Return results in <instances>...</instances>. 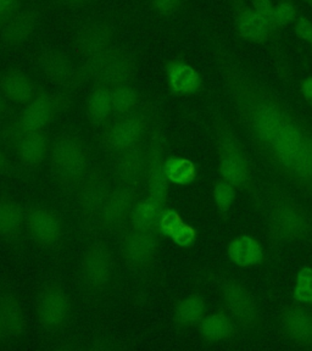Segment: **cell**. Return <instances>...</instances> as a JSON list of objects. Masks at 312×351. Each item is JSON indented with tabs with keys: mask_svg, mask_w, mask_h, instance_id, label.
I'll use <instances>...</instances> for the list:
<instances>
[{
	"mask_svg": "<svg viewBox=\"0 0 312 351\" xmlns=\"http://www.w3.org/2000/svg\"><path fill=\"white\" fill-rule=\"evenodd\" d=\"M217 64L230 109L269 170L312 197V125L225 48Z\"/></svg>",
	"mask_w": 312,
	"mask_h": 351,
	"instance_id": "1",
	"label": "cell"
},
{
	"mask_svg": "<svg viewBox=\"0 0 312 351\" xmlns=\"http://www.w3.org/2000/svg\"><path fill=\"white\" fill-rule=\"evenodd\" d=\"M267 232L278 244H298L311 233V219L307 208L280 186H274L266 208Z\"/></svg>",
	"mask_w": 312,
	"mask_h": 351,
	"instance_id": "2",
	"label": "cell"
},
{
	"mask_svg": "<svg viewBox=\"0 0 312 351\" xmlns=\"http://www.w3.org/2000/svg\"><path fill=\"white\" fill-rule=\"evenodd\" d=\"M215 134L222 180L230 183L236 189L252 193L255 189L252 161L237 136L236 130L224 116H217L215 121Z\"/></svg>",
	"mask_w": 312,
	"mask_h": 351,
	"instance_id": "3",
	"label": "cell"
},
{
	"mask_svg": "<svg viewBox=\"0 0 312 351\" xmlns=\"http://www.w3.org/2000/svg\"><path fill=\"white\" fill-rule=\"evenodd\" d=\"M50 164L55 181L61 186H76L89 170L87 149L78 138L62 136L51 148Z\"/></svg>",
	"mask_w": 312,
	"mask_h": 351,
	"instance_id": "4",
	"label": "cell"
},
{
	"mask_svg": "<svg viewBox=\"0 0 312 351\" xmlns=\"http://www.w3.org/2000/svg\"><path fill=\"white\" fill-rule=\"evenodd\" d=\"M219 289L230 317L238 327L247 332L260 327L263 317L258 302L241 280L233 277H222L219 282Z\"/></svg>",
	"mask_w": 312,
	"mask_h": 351,
	"instance_id": "5",
	"label": "cell"
},
{
	"mask_svg": "<svg viewBox=\"0 0 312 351\" xmlns=\"http://www.w3.org/2000/svg\"><path fill=\"white\" fill-rule=\"evenodd\" d=\"M77 208L83 215L98 216L106 199L112 192L109 177L100 169L88 170L76 186Z\"/></svg>",
	"mask_w": 312,
	"mask_h": 351,
	"instance_id": "6",
	"label": "cell"
},
{
	"mask_svg": "<svg viewBox=\"0 0 312 351\" xmlns=\"http://www.w3.org/2000/svg\"><path fill=\"white\" fill-rule=\"evenodd\" d=\"M114 274V258L109 247L97 243L88 247L81 261V276L89 289L100 291L109 285Z\"/></svg>",
	"mask_w": 312,
	"mask_h": 351,
	"instance_id": "7",
	"label": "cell"
},
{
	"mask_svg": "<svg viewBox=\"0 0 312 351\" xmlns=\"http://www.w3.org/2000/svg\"><path fill=\"white\" fill-rule=\"evenodd\" d=\"M71 311L70 299L59 287H47L36 302V316L40 326L56 330L65 326Z\"/></svg>",
	"mask_w": 312,
	"mask_h": 351,
	"instance_id": "8",
	"label": "cell"
},
{
	"mask_svg": "<svg viewBox=\"0 0 312 351\" xmlns=\"http://www.w3.org/2000/svg\"><path fill=\"white\" fill-rule=\"evenodd\" d=\"M25 227L33 241L42 247H53L62 236L60 219L43 206H33L28 210L25 216Z\"/></svg>",
	"mask_w": 312,
	"mask_h": 351,
	"instance_id": "9",
	"label": "cell"
},
{
	"mask_svg": "<svg viewBox=\"0 0 312 351\" xmlns=\"http://www.w3.org/2000/svg\"><path fill=\"white\" fill-rule=\"evenodd\" d=\"M58 108L59 104L55 97L49 94H37L26 104L17 121L19 134L43 132L44 128L54 120Z\"/></svg>",
	"mask_w": 312,
	"mask_h": 351,
	"instance_id": "10",
	"label": "cell"
},
{
	"mask_svg": "<svg viewBox=\"0 0 312 351\" xmlns=\"http://www.w3.org/2000/svg\"><path fill=\"white\" fill-rule=\"evenodd\" d=\"M148 130L147 121L139 115H131L117 121L105 133V145L114 153L142 144Z\"/></svg>",
	"mask_w": 312,
	"mask_h": 351,
	"instance_id": "11",
	"label": "cell"
},
{
	"mask_svg": "<svg viewBox=\"0 0 312 351\" xmlns=\"http://www.w3.org/2000/svg\"><path fill=\"white\" fill-rule=\"evenodd\" d=\"M134 205V193L130 186L114 189L97 216L99 225L104 230H119L131 217Z\"/></svg>",
	"mask_w": 312,
	"mask_h": 351,
	"instance_id": "12",
	"label": "cell"
},
{
	"mask_svg": "<svg viewBox=\"0 0 312 351\" xmlns=\"http://www.w3.org/2000/svg\"><path fill=\"white\" fill-rule=\"evenodd\" d=\"M39 69L51 82L61 87L76 88L82 83L80 71L64 53L56 49L44 50L38 56Z\"/></svg>",
	"mask_w": 312,
	"mask_h": 351,
	"instance_id": "13",
	"label": "cell"
},
{
	"mask_svg": "<svg viewBox=\"0 0 312 351\" xmlns=\"http://www.w3.org/2000/svg\"><path fill=\"white\" fill-rule=\"evenodd\" d=\"M280 328L296 346L312 348V313L302 305H291L280 313Z\"/></svg>",
	"mask_w": 312,
	"mask_h": 351,
	"instance_id": "14",
	"label": "cell"
},
{
	"mask_svg": "<svg viewBox=\"0 0 312 351\" xmlns=\"http://www.w3.org/2000/svg\"><path fill=\"white\" fill-rule=\"evenodd\" d=\"M122 256L130 266L142 269L153 263L158 254V239L152 232L133 230L122 241Z\"/></svg>",
	"mask_w": 312,
	"mask_h": 351,
	"instance_id": "15",
	"label": "cell"
},
{
	"mask_svg": "<svg viewBox=\"0 0 312 351\" xmlns=\"http://www.w3.org/2000/svg\"><path fill=\"white\" fill-rule=\"evenodd\" d=\"M237 33L241 38L252 43H266L277 28L266 17L260 15L254 8L241 4L237 9Z\"/></svg>",
	"mask_w": 312,
	"mask_h": 351,
	"instance_id": "16",
	"label": "cell"
},
{
	"mask_svg": "<svg viewBox=\"0 0 312 351\" xmlns=\"http://www.w3.org/2000/svg\"><path fill=\"white\" fill-rule=\"evenodd\" d=\"M148 167L147 152L142 144L133 148L116 153L112 162V173L122 186H130L139 181L145 169Z\"/></svg>",
	"mask_w": 312,
	"mask_h": 351,
	"instance_id": "17",
	"label": "cell"
},
{
	"mask_svg": "<svg viewBox=\"0 0 312 351\" xmlns=\"http://www.w3.org/2000/svg\"><path fill=\"white\" fill-rule=\"evenodd\" d=\"M26 317L21 304L8 293H0V343L5 344L21 337Z\"/></svg>",
	"mask_w": 312,
	"mask_h": 351,
	"instance_id": "18",
	"label": "cell"
},
{
	"mask_svg": "<svg viewBox=\"0 0 312 351\" xmlns=\"http://www.w3.org/2000/svg\"><path fill=\"white\" fill-rule=\"evenodd\" d=\"M38 23V16L32 9L12 12L1 25L0 38L8 45H19L32 36Z\"/></svg>",
	"mask_w": 312,
	"mask_h": 351,
	"instance_id": "19",
	"label": "cell"
},
{
	"mask_svg": "<svg viewBox=\"0 0 312 351\" xmlns=\"http://www.w3.org/2000/svg\"><path fill=\"white\" fill-rule=\"evenodd\" d=\"M136 60L131 54L125 50L116 56L115 59L110 61L103 71L99 73L98 77L93 82L98 87L112 88L130 84L133 77L136 75Z\"/></svg>",
	"mask_w": 312,
	"mask_h": 351,
	"instance_id": "20",
	"label": "cell"
},
{
	"mask_svg": "<svg viewBox=\"0 0 312 351\" xmlns=\"http://www.w3.org/2000/svg\"><path fill=\"white\" fill-rule=\"evenodd\" d=\"M0 92L8 101L15 104H27L37 94L36 84L25 72L11 69L0 78Z\"/></svg>",
	"mask_w": 312,
	"mask_h": 351,
	"instance_id": "21",
	"label": "cell"
},
{
	"mask_svg": "<svg viewBox=\"0 0 312 351\" xmlns=\"http://www.w3.org/2000/svg\"><path fill=\"white\" fill-rule=\"evenodd\" d=\"M19 160L27 167H37L50 153V141L43 132L25 133L17 139Z\"/></svg>",
	"mask_w": 312,
	"mask_h": 351,
	"instance_id": "22",
	"label": "cell"
},
{
	"mask_svg": "<svg viewBox=\"0 0 312 351\" xmlns=\"http://www.w3.org/2000/svg\"><path fill=\"white\" fill-rule=\"evenodd\" d=\"M114 33L112 29L101 23L88 25L83 27L76 38L77 53L89 58L98 54L103 50L108 49L112 45Z\"/></svg>",
	"mask_w": 312,
	"mask_h": 351,
	"instance_id": "23",
	"label": "cell"
},
{
	"mask_svg": "<svg viewBox=\"0 0 312 351\" xmlns=\"http://www.w3.org/2000/svg\"><path fill=\"white\" fill-rule=\"evenodd\" d=\"M169 87L176 94H193L202 87L199 72L186 61L172 60L166 67Z\"/></svg>",
	"mask_w": 312,
	"mask_h": 351,
	"instance_id": "24",
	"label": "cell"
},
{
	"mask_svg": "<svg viewBox=\"0 0 312 351\" xmlns=\"http://www.w3.org/2000/svg\"><path fill=\"white\" fill-rule=\"evenodd\" d=\"M228 256L239 267H252L263 260V247L255 238L243 234L230 241Z\"/></svg>",
	"mask_w": 312,
	"mask_h": 351,
	"instance_id": "25",
	"label": "cell"
},
{
	"mask_svg": "<svg viewBox=\"0 0 312 351\" xmlns=\"http://www.w3.org/2000/svg\"><path fill=\"white\" fill-rule=\"evenodd\" d=\"M25 216L20 204L10 197H0V237L15 238L25 226Z\"/></svg>",
	"mask_w": 312,
	"mask_h": 351,
	"instance_id": "26",
	"label": "cell"
},
{
	"mask_svg": "<svg viewBox=\"0 0 312 351\" xmlns=\"http://www.w3.org/2000/svg\"><path fill=\"white\" fill-rule=\"evenodd\" d=\"M236 322L225 313H215L200 322V335L208 343H219L235 333Z\"/></svg>",
	"mask_w": 312,
	"mask_h": 351,
	"instance_id": "27",
	"label": "cell"
},
{
	"mask_svg": "<svg viewBox=\"0 0 312 351\" xmlns=\"http://www.w3.org/2000/svg\"><path fill=\"white\" fill-rule=\"evenodd\" d=\"M112 109L111 89L97 87L89 95L87 103V115L91 122L100 125L109 119Z\"/></svg>",
	"mask_w": 312,
	"mask_h": 351,
	"instance_id": "28",
	"label": "cell"
},
{
	"mask_svg": "<svg viewBox=\"0 0 312 351\" xmlns=\"http://www.w3.org/2000/svg\"><path fill=\"white\" fill-rule=\"evenodd\" d=\"M205 313V302L199 295L187 296L178 302L175 310V319L182 327H192L200 324Z\"/></svg>",
	"mask_w": 312,
	"mask_h": 351,
	"instance_id": "29",
	"label": "cell"
},
{
	"mask_svg": "<svg viewBox=\"0 0 312 351\" xmlns=\"http://www.w3.org/2000/svg\"><path fill=\"white\" fill-rule=\"evenodd\" d=\"M161 211V205L155 203L150 197L136 204L131 216L133 230L152 232L154 228H156Z\"/></svg>",
	"mask_w": 312,
	"mask_h": 351,
	"instance_id": "30",
	"label": "cell"
},
{
	"mask_svg": "<svg viewBox=\"0 0 312 351\" xmlns=\"http://www.w3.org/2000/svg\"><path fill=\"white\" fill-rule=\"evenodd\" d=\"M122 51H123L122 48L111 45L108 49L103 50V51H100L98 54L87 58L88 60L86 61V64L78 70L82 82L87 81V80L94 81L98 77L99 73L103 71L105 67L108 66L110 61L114 60L116 56L122 53Z\"/></svg>",
	"mask_w": 312,
	"mask_h": 351,
	"instance_id": "31",
	"label": "cell"
},
{
	"mask_svg": "<svg viewBox=\"0 0 312 351\" xmlns=\"http://www.w3.org/2000/svg\"><path fill=\"white\" fill-rule=\"evenodd\" d=\"M165 173L167 180L176 184H188L195 178V165L184 158H171L165 161Z\"/></svg>",
	"mask_w": 312,
	"mask_h": 351,
	"instance_id": "32",
	"label": "cell"
},
{
	"mask_svg": "<svg viewBox=\"0 0 312 351\" xmlns=\"http://www.w3.org/2000/svg\"><path fill=\"white\" fill-rule=\"evenodd\" d=\"M112 109L119 114H131L137 108L138 93L130 84H123L111 89Z\"/></svg>",
	"mask_w": 312,
	"mask_h": 351,
	"instance_id": "33",
	"label": "cell"
},
{
	"mask_svg": "<svg viewBox=\"0 0 312 351\" xmlns=\"http://www.w3.org/2000/svg\"><path fill=\"white\" fill-rule=\"evenodd\" d=\"M214 200L219 213L227 214L236 200V188L225 180H221L215 186Z\"/></svg>",
	"mask_w": 312,
	"mask_h": 351,
	"instance_id": "34",
	"label": "cell"
},
{
	"mask_svg": "<svg viewBox=\"0 0 312 351\" xmlns=\"http://www.w3.org/2000/svg\"><path fill=\"white\" fill-rule=\"evenodd\" d=\"M296 302L302 305H312V267H302L296 277Z\"/></svg>",
	"mask_w": 312,
	"mask_h": 351,
	"instance_id": "35",
	"label": "cell"
},
{
	"mask_svg": "<svg viewBox=\"0 0 312 351\" xmlns=\"http://www.w3.org/2000/svg\"><path fill=\"white\" fill-rule=\"evenodd\" d=\"M298 16V9L291 0H282L274 5L272 22L274 27L278 29L293 25Z\"/></svg>",
	"mask_w": 312,
	"mask_h": 351,
	"instance_id": "36",
	"label": "cell"
},
{
	"mask_svg": "<svg viewBox=\"0 0 312 351\" xmlns=\"http://www.w3.org/2000/svg\"><path fill=\"white\" fill-rule=\"evenodd\" d=\"M182 223L183 221L178 213H176L173 210H164L160 213L156 228L165 236L171 237Z\"/></svg>",
	"mask_w": 312,
	"mask_h": 351,
	"instance_id": "37",
	"label": "cell"
},
{
	"mask_svg": "<svg viewBox=\"0 0 312 351\" xmlns=\"http://www.w3.org/2000/svg\"><path fill=\"white\" fill-rule=\"evenodd\" d=\"M171 238L175 241L177 245L180 247H191L195 238H197V232L193 228L192 226L186 225L184 222L182 223L175 233L171 236Z\"/></svg>",
	"mask_w": 312,
	"mask_h": 351,
	"instance_id": "38",
	"label": "cell"
},
{
	"mask_svg": "<svg viewBox=\"0 0 312 351\" xmlns=\"http://www.w3.org/2000/svg\"><path fill=\"white\" fill-rule=\"evenodd\" d=\"M155 11L161 16H171L180 9L182 0H150Z\"/></svg>",
	"mask_w": 312,
	"mask_h": 351,
	"instance_id": "39",
	"label": "cell"
},
{
	"mask_svg": "<svg viewBox=\"0 0 312 351\" xmlns=\"http://www.w3.org/2000/svg\"><path fill=\"white\" fill-rule=\"evenodd\" d=\"M294 25V32L299 38L310 43L312 40V21L307 16H298Z\"/></svg>",
	"mask_w": 312,
	"mask_h": 351,
	"instance_id": "40",
	"label": "cell"
},
{
	"mask_svg": "<svg viewBox=\"0 0 312 351\" xmlns=\"http://www.w3.org/2000/svg\"><path fill=\"white\" fill-rule=\"evenodd\" d=\"M250 1H252V8L258 11L260 15H263V17H266L267 20L272 22L274 8L272 0H250Z\"/></svg>",
	"mask_w": 312,
	"mask_h": 351,
	"instance_id": "41",
	"label": "cell"
},
{
	"mask_svg": "<svg viewBox=\"0 0 312 351\" xmlns=\"http://www.w3.org/2000/svg\"><path fill=\"white\" fill-rule=\"evenodd\" d=\"M17 0H0V26L16 11Z\"/></svg>",
	"mask_w": 312,
	"mask_h": 351,
	"instance_id": "42",
	"label": "cell"
},
{
	"mask_svg": "<svg viewBox=\"0 0 312 351\" xmlns=\"http://www.w3.org/2000/svg\"><path fill=\"white\" fill-rule=\"evenodd\" d=\"M300 90H302L304 99L309 104L312 105V76L307 77L302 81Z\"/></svg>",
	"mask_w": 312,
	"mask_h": 351,
	"instance_id": "43",
	"label": "cell"
},
{
	"mask_svg": "<svg viewBox=\"0 0 312 351\" xmlns=\"http://www.w3.org/2000/svg\"><path fill=\"white\" fill-rule=\"evenodd\" d=\"M8 167H9V158L4 152V149L0 145V173L8 170Z\"/></svg>",
	"mask_w": 312,
	"mask_h": 351,
	"instance_id": "44",
	"label": "cell"
},
{
	"mask_svg": "<svg viewBox=\"0 0 312 351\" xmlns=\"http://www.w3.org/2000/svg\"><path fill=\"white\" fill-rule=\"evenodd\" d=\"M59 1L62 3L64 5L80 6L83 5V4H86V3H88L89 0H59Z\"/></svg>",
	"mask_w": 312,
	"mask_h": 351,
	"instance_id": "45",
	"label": "cell"
},
{
	"mask_svg": "<svg viewBox=\"0 0 312 351\" xmlns=\"http://www.w3.org/2000/svg\"><path fill=\"white\" fill-rule=\"evenodd\" d=\"M8 109H9L8 99L4 97V94L0 92V115H1V114H5Z\"/></svg>",
	"mask_w": 312,
	"mask_h": 351,
	"instance_id": "46",
	"label": "cell"
},
{
	"mask_svg": "<svg viewBox=\"0 0 312 351\" xmlns=\"http://www.w3.org/2000/svg\"><path fill=\"white\" fill-rule=\"evenodd\" d=\"M304 1H305V3H307V4H309V5L312 6V0H304Z\"/></svg>",
	"mask_w": 312,
	"mask_h": 351,
	"instance_id": "47",
	"label": "cell"
},
{
	"mask_svg": "<svg viewBox=\"0 0 312 351\" xmlns=\"http://www.w3.org/2000/svg\"><path fill=\"white\" fill-rule=\"evenodd\" d=\"M310 47H311V49H312V40H311V42H310Z\"/></svg>",
	"mask_w": 312,
	"mask_h": 351,
	"instance_id": "48",
	"label": "cell"
}]
</instances>
